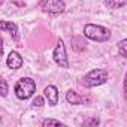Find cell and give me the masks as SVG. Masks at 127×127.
Returning <instances> with one entry per match:
<instances>
[{"label": "cell", "instance_id": "2e32d148", "mask_svg": "<svg viewBox=\"0 0 127 127\" xmlns=\"http://www.w3.org/2000/svg\"><path fill=\"white\" fill-rule=\"evenodd\" d=\"M100 124V120L99 118H90L84 123V126H99Z\"/></svg>", "mask_w": 127, "mask_h": 127}, {"label": "cell", "instance_id": "e0dca14e", "mask_svg": "<svg viewBox=\"0 0 127 127\" xmlns=\"http://www.w3.org/2000/svg\"><path fill=\"white\" fill-rule=\"evenodd\" d=\"M123 91H124V99L127 100V72H126V78H124V84H123Z\"/></svg>", "mask_w": 127, "mask_h": 127}, {"label": "cell", "instance_id": "8992f818", "mask_svg": "<svg viewBox=\"0 0 127 127\" xmlns=\"http://www.w3.org/2000/svg\"><path fill=\"white\" fill-rule=\"evenodd\" d=\"M23 63H24V60H23V57H21L17 51H11V52H9L8 58H6V64H8L9 69L17 70V69H20V67L23 66Z\"/></svg>", "mask_w": 127, "mask_h": 127}, {"label": "cell", "instance_id": "277c9868", "mask_svg": "<svg viewBox=\"0 0 127 127\" xmlns=\"http://www.w3.org/2000/svg\"><path fill=\"white\" fill-rule=\"evenodd\" d=\"M52 58L54 61L60 67H69V58H67V52H66V46H64V42L61 39L57 40V45L52 51Z\"/></svg>", "mask_w": 127, "mask_h": 127}, {"label": "cell", "instance_id": "3957f363", "mask_svg": "<svg viewBox=\"0 0 127 127\" xmlns=\"http://www.w3.org/2000/svg\"><path fill=\"white\" fill-rule=\"evenodd\" d=\"M108 78H109V73L106 69H93L82 78V84L87 88H93V87H99L105 84Z\"/></svg>", "mask_w": 127, "mask_h": 127}, {"label": "cell", "instance_id": "ba28073f", "mask_svg": "<svg viewBox=\"0 0 127 127\" xmlns=\"http://www.w3.org/2000/svg\"><path fill=\"white\" fill-rule=\"evenodd\" d=\"M0 29H2L3 32H8L12 36V39H17L18 37V27L12 21H2V23H0Z\"/></svg>", "mask_w": 127, "mask_h": 127}, {"label": "cell", "instance_id": "4fadbf2b", "mask_svg": "<svg viewBox=\"0 0 127 127\" xmlns=\"http://www.w3.org/2000/svg\"><path fill=\"white\" fill-rule=\"evenodd\" d=\"M42 126H43V127H46V126H60V127H63V126H66V124H64V123H61L60 120L46 118V120H43V121H42Z\"/></svg>", "mask_w": 127, "mask_h": 127}, {"label": "cell", "instance_id": "5b68a950", "mask_svg": "<svg viewBox=\"0 0 127 127\" xmlns=\"http://www.w3.org/2000/svg\"><path fill=\"white\" fill-rule=\"evenodd\" d=\"M40 9L46 14H61L66 11V3L63 0H42Z\"/></svg>", "mask_w": 127, "mask_h": 127}, {"label": "cell", "instance_id": "6da1fadb", "mask_svg": "<svg viewBox=\"0 0 127 127\" xmlns=\"http://www.w3.org/2000/svg\"><path fill=\"white\" fill-rule=\"evenodd\" d=\"M84 36L94 42H108L111 39V30L99 26V24H85L84 27Z\"/></svg>", "mask_w": 127, "mask_h": 127}, {"label": "cell", "instance_id": "52a82bcc", "mask_svg": "<svg viewBox=\"0 0 127 127\" xmlns=\"http://www.w3.org/2000/svg\"><path fill=\"white\" fill-rule=\"evenodd\" d=\"M43 96L51 106H55L58 103V90L55 85H46L43 88Z\"/></svg>", "mask_w": 127, "mask_h": 127}, {"label": "cell", "instance_id": "7a4b0ae2", "mask_svg": "<svg viewBox=\"0 0 127 127\" xmlns=\"http://www.w3.org/2000/svg\"><path fill=\"white\" fill-rule=\"evenodd\" d=\"M14 91L20 100H27L36 93V82L32 78H21L17 81Z\"/></svg>", "mask_w": 127, "mask_h": 127}, {"label": "cell", "instance_id": "8fae6325", "mask_svg": "<svg viewBox=\"0 0 127 127\" xmlns=\"http://www.w3.org/2000/svg\"><path fill=\"white\" fill-rule=\"evenodd\" d=\"M105 5L109 9H120L127 5V0H105Z\"/></svg>", "mask_w": 127, "mask_h": 127}, {"label": "cell", "instance_id": "9c48e42d", "mask_svg": "<svg viewBox=\"0 0 127 127\" xmlns=\"http://www.w3.org/2000/svg\"><path fill=\"white\" fill-rule=\"evenodd\" d=\"M72 48L76 51V52H81L87 48V42L81 37V36H73L72 37Z\"/></svg>", "mask_w": 127, "mask_h": 127}, {"label": "cell", "instance_id": "30bf717a", "mask_svg": "<svg viewBox=\"0 0 127 127\" xmlns=\"http://www.w3.org/2000/svg\"><path fill=\"white\" fill-rule=\"evenodd\" d=\"M66 100H67L70 105H81V103L84 102V99H82L76 91H73V90H69V91L66 93Z\"/></svg>", "mask_w": 127, "mask_h": 127}, {"label": "cell", "instance_id": "7c38bea8", "mask_svg": "<svg viewBox=\"0 0 127 127\" xmlns=\"http://www.w3.org/2000/svg\"><path fill=\"white\" fill-rule=\"evenodd\" d=\"M118 52H120L121 57L127 58V37L123 39L121 42H118Z\"/></svg>", "mask_w": 127, "mask_h": 127}, {"label": "cell", "instance_id": "9a60e30c", "mask_svg": "<svg viewBox=\"0 0 127 127\" xmlns=\"http://www.w3.org/2000/svg\"><path fill=\"white\" fill-rule=\"evenodd\" d=\"M0 85H2V97H5L6 94H8V82H6V79H0Z\"/></svg>", "mask_w": 127, "mask_h": 127}, {"label": "cell", "instance_id": "5bb4252c", "mask_svg": "<svg viewBox=\"0 0 127 127\" xmlns=\"http://www.w3.org/2000/svg\"><path fill=\"white\" fill-rule=\"evenodd\" d=\"M43 103H45L43 97H42V96H36V97L33 99V103H32V105H33L34 108H42V106H43Z\"/></svg>", "mask_w": 127, "mask_h": 127}]
</instances>
